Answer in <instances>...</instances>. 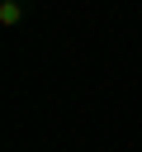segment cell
<instances>
[{"mask_svg":"<svg viewBox=\"0 0 142 152\" xmlns=\"http://www.w3.org/2000/svg\"><path fill=\"white\" fill-rule=\"evenodd\" d=\"M28 10H33V0H0V28H5V33H14V28H24V19H28Z\"/></svg>","mask_w":142,"mask_h":152,"instance_id":"1","label":"cell"}]
</instances>
